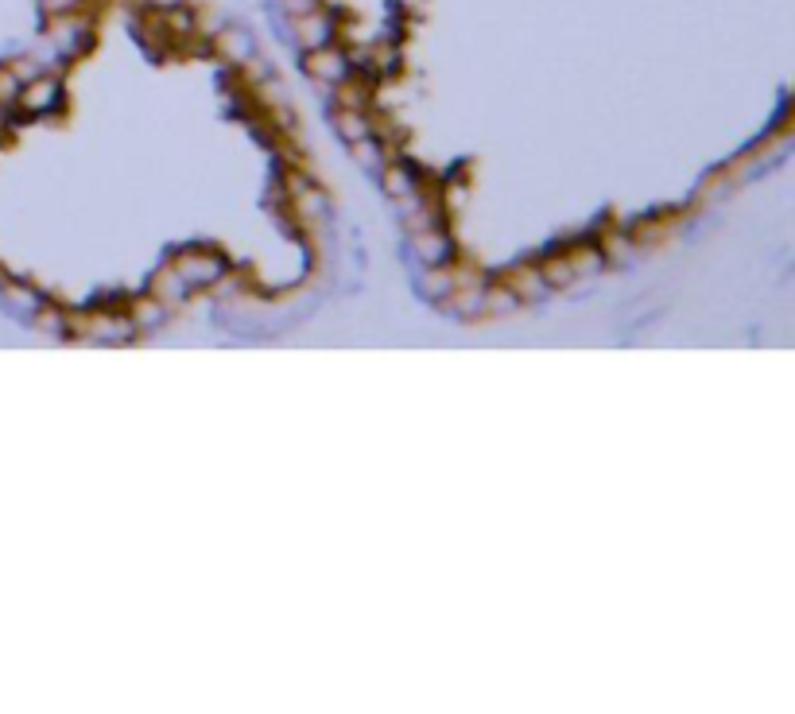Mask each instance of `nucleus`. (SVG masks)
Returning <instances> with one entry per match:
<instances>
[{
    "label": "nucleus",
    "mask_w": 795,
    "mask_h": 714,
    "mask_svg": "<svg viewBox=\"0 0 795 714\" xmlns=\"http://www.w3.org/2000/svg\"><path fill=\"white\" fill-rule=\"evenodd\" d=\"M16 101L24 105V109H32V113H39V109H47L51 101H55V82H35V86H28L24 94H16Z\"/></svg>",
    "instance_id": "obj_1"
},
{
    "label": "nucleus",
    "mask_w": 795,
    "mask_h": 714,
    "mask_svg": "<svg viewBox=\"0 0 795 714\" xmlns=\"http://www.w3.org/2000/svg\"><path fill=\"white\" fill-rule=\"evenodd\" d=\"M16 94H20L16 74H12V70H0V101H12Z\"/></svg>",
    "instance_id": "obj_2"
}]
</instances>
